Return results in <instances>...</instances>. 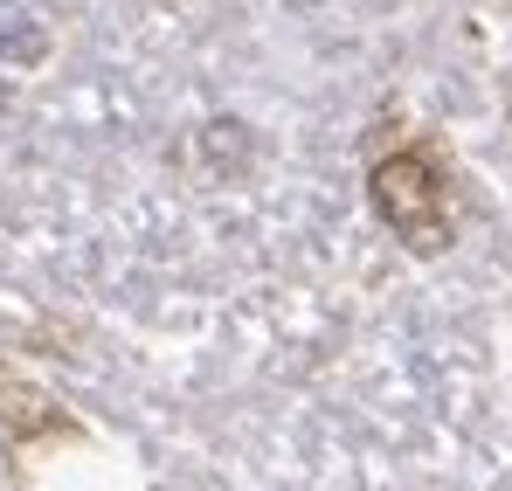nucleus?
<instances>
[{
	"mask_svg": "<svg viewBox=\"0 0 512 491\" xmlns=\"http://www.w3.org/2000/svg\"><path fill=\"white\" fill-rule=\"evenodd\" d=\"M367 208L374 222L409 249V256H443L457 243V180L436 139H402L367 166Z\"/></svg>",
	"mask_w": 512,
	"mask_h": 491,
	"instance_id": "1",
	"label": "nucleus"
},
{
	"mask_svg": "<svg viewBox=\"0 0 512 491\" xmlns=\"http://www.w3.org/2000/svg\"><path fill=\"white\" fill-rule=\"evenodd\" d=\"M0 436H7V450H35V443H77L84 429L63 402H49L14 367H0Z\"/></svg>",
	"mask_w": 512,
	"mask_h": 491,
	"instance_id": "2",
	"label": "nucleus"
}]
</instances>
